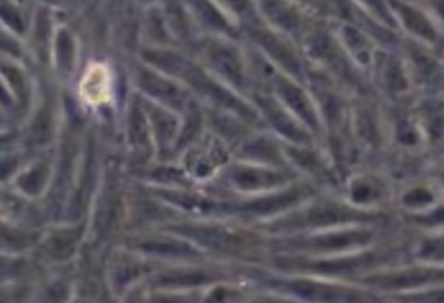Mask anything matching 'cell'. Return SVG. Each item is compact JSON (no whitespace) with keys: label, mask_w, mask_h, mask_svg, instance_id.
<instances>
[{"label":"cell","mask_w":444,"mask_h":303,"mask_svg":"<svg viewBox=\"0 0 444 303\" xmlns=\"http://www.w3.org/2000/svg\"><path fill=\"white\" fill-rule=\"evenodd\" d=\"M437 276H439L437 272H431V271H412V272L393 274L390 277H379V280L373 281V282L387 289L411 288V287H417L425 282H429Z\"/></svg>","instance_id":"14"},{"label":"cell","mask_w":444,"mask_h":303,"mask_svg":"<svg viewBox=\"0 0 444 303\" xmlns=\"http://www.w3.org/2000/svg\"><path fill=\"white\" fill-rule=\"evenodd\" d=\"M388 1L392 8L398 12V15L401 17L403 23L409 31L429 41L435 38V31L433 25L420 11H417L416 8L409 7L406 3L398 1V0H388Z\"/></svg>","instance_id":"9"},{"label":"cell","mask_w":444,"mask_h":303,"mask_svg":"<svg viewBox=\"0 0 444 303\" xmlns=\"http://www.w3.org/2000/svg\"><path fill=\"white\" fill-rule=\"evenodd\" d=\"M1 15H3V19H4L9 25H12V28H14L15 31H23V21L20 20V17H18V15L16 14L12 8H8L6 4H3V7H1Z\"/></svg>","instance_id":"35"},{"label":"cell","mask_w":444,"mask_h":303,"mask_svg":"<svg viewBox=\"0 0 444 303\" xmlns=\"http://www.w3.org/2000/svg\"><path fill=\"white\" fill-rule=\"evenodd\" d=\"M344 38L348 43V46L352 48V51H354L356 54L359 55V58H361L362 62H366L368 59V50H366V42L364 37L361 36L359 31L353 28L347 26L344 29Z\"/></svg>","instance_id":"26"},{"label":"cell","mask_w":444,"mask_h":303,"mask_svg":"<svg viewBox=\"0 0 444 303\" xmlns=\"http://www.w3.org/2000/svg\"><path fill=\"white\" fill-rule=\"evenodd\" d=\"M263 11L273 23L285 31L299 28V15L285 0H263Z\"/></svg>","instance_id":"12"},{"label":"cell","mask_w":444,"mask_h":303,"mask_svg":"<svg viewBox=\"0 0 444 303\" xmlns=\"http://www.w3.org/2000/svg\"><path fill=\"white\" fill-rule=\"evenodd\" d=\"M352 194L353 199L357 202H368V200H371L373 197H376V196L374 188L371 186H369L366 183L354 185V186H353Z\"/></svg>","instance_id":"32"},{"label":"cell","mask_w":444,"mask_h":303,"mask_svg":"<svg viewBox=\"0 0 444 303\" xmlns=\"http://www.w3.org/2000/svg\"><path fill=\"white\" fill-rule=\"evenodd\" d=\"M262 109L265 110L270 122L275 127L279 133L288 138L290 140L295 143H307L309 138L307 133L302 130H300L299 125H296L291 118L288 117L283 110L280 109L275 102L268 100V98H260Z\"/></svg>","instance_id":"8"},{"label":"cell","mask_w":444,"mask_h":303,"mask_svg":"<svg viewBox=\"0 0 444 303\" xmlns=\"http://www.w3.org/2000/svg\"><path fill=\"white\" fill-rule=\"evenodd\" d=\"M47 174H48V170L46 166L38 165L21 177L18 183L26 194L37 195L42 191V188L46 183Z\"/></svg>","instance_id":"21"},{"label":"cell","mask_w":444,"mask_h":303,"mask_svg":"<svg viewBox=\"0 0 444 303\" xmlns=\"http://www.w3.org/2000/svg\"><path fill=\"white\" fill-rule=\"evenodd\" d=\"M194 7L196 11L201 16L202 21L206 24L207 26L221 31H231V26L224 20V17L221 15V12L207 0H194Z\"/></svg>","instance_id":"18"},{"label":"cell","mask_w":444,"mask_h":303,"mask_svg":"<svg viewBox=\"0 0 444 303\" xmlns=\"http://www.w3.org/2000/svg\"><path fill=\"white\" fill-rule=\"evenodd\" d=\"M368 232H348V233L329 234L313 241V246L317 249L337 250L344 249L352 245L365 243L370 240Z\"/></svg>","instance_id":"15"},{"label":"cell","mask_w":444,"mask_h":303,"mask_svg":"<svg viewBox=\"0 0 444 303\" xmlns=\"http://www.w3.org/2000/svg\"><path fill=\"white\" fill-rule=\"evenodd\" d=\"M301 196H302V194H301V191H299V190H290V191L283 192V194L270 196V197H263V199H260V200L249 202V204H246L245 207H243L241 210H245V212H250V213H254V215H270V213H275V212L291 207L295 202H299Z\"/></svg>","instance_id":"10"},{"label":"cell","mask_w":444,"mask_h":303,"mask_svg":"<svg viewBox=\"0 0 444 303\" xmlns=\"http://www.w3.org/2000/svg\"><path fill=\"white\" fill-rule=\"evenodd\" d=\"M232 180L241 190H258L275 186L283 178L280 174L258 169H240L232 173Z\"/></svg>","instance_id":"11"},{"label":"cell","mask_w":444,"mask_h":303,"mask_svg":"<svg viewBox=\"0 0 444 303\" xmlns=\"http://www.w3.org/2000/svg\"><path fill=\"white\" fill-rule=\"evenodd\" d=\"M205 276L201 273H177L174 276H166L162 279L163 285H196L205 281Z\"/></svg>","instance_id":"28"},{"label":"cell","mask_w":444,"mask_h":303,"mask_svg":"<svg viewBox=\"0 0 444 303\" xmlns=\"http://www.w3.org/2000/svg\"><path fill=\"white\" fill-rule=\"evenodd\" d=\"M208 62L218 73H221L223 78H227L233 86H243L244 78L241 63L232 48L219 45L210 47Z\"/></svg>","instance_id":"6"},{"label":"cell","mask_w":444,"mask_h":303,"mask_svg":"<svg viewBox=\"0 0 444 303\" xmlns=\"http://www.w3.org/2000/svg\"><path fill=\"white\" fill-rule=\"evenodd\" d=\"M130 139L136 145H146L147 141V125L145 117L141 110L134 109L130 115Z\"/></svg>","instance_id":"24"},{"label":"cell","mask_w":444,"mask_h":303,"mask_svg":"<svg viewBox=\"0 0 444 303\" xmlns=\"http://www.w3.org/2000/svg\"><path fill=\"white\" fill-rule=\"evenodd\" d=\"M421 257L430 260H444V240L426 242L421 250Z\"/></svg>","instance_id":"30"},{"label":"cell","mask_w":444,"mask_h":303,"mask_svg":"<svg viewBox=\"0 0 444 303\" xmlns=\"http://www.w3.org/2000/svg\"><path fill=\"white\" fill-rule=\"evenodd\" d=\"M291 290L297 296L304 297L307 299L314 301H339V299H348L351 294L345 293L343 289L329 288L323 287L313 282L307 281H297L291 285Z\"/></svg>","instance_id":"13"},{"label":"cell","mask_w":444,"mask_h":303,"mask_svg":"<svg viewBox=\"0 0 444 303\" xmlns=\"http://www.w3.org/2000/svg\"><path fill=\"white\" fill-rule=\"evenodd\" d=\"M80 234H81V229L67 230V232L56 234L47 243L48 254L55 259L68 257L75 251Z\"/></svg>","instance_id":"16"},{"label":"cell","mask_w":444,"mask_h":303,"mask_svg":"<svg viewBox=\"0 0 444 303\" xmlns=\"http://www.w3.org/2000/svg\"><path fill=\"white\" fill-rule=\"evenodd\" d=\"M275 86L278 93L280 94L284 102L305 123L315 130L317 128V117H315L314 110L312 108V103L309 102V98L300 89L299 86H295L293 83L283 78H276Z\"/></svg>","instance_id":"5"},{"label":"cell","mask_w":444,"mask_h":303,"mask_svg":"<svg viewBox=\"0 0 444 303\" xmlns=\"http://www.w3.org/2000/svg\"><path fill=\"white\" fill-rule=\"evenodd\" d=\"M309 51L310 54L329 63L340 62V58L337 54V47L332 43V41L323 36V34H317L314 37L309 39Z\"/></svg>","instance_id":"19"},{"label":"cell","mask_w":444,"mask_h":303,"mask_svg":"<svg viewBox=\"0 0 444 303\" xmlns=\"http://www.w3.org/2000/svg\"><path fill=\"white\" fill-rule=\"evenodd\" d=\"M145 58L147 62L153 63L154 66H157L158 68L167 72L169 75L183 78L194 89H197L204 96H206L210 100L222 105L224 108L233 110L241 117L248 118L250 120L255 118L253 111L243 102L238 101L233 94L223 89L222 86H218L194 64L188 62L180 55L169 51H147L145 53Z\"/></svg>","instance_id":"1"},{"label":"cell","mask_w":444,"mask_h":303,"mask_svg":"<svg viewBox=\"0 0 444 303\" xmlns=\"http://www.w3.org/2000/svg\"><path fill=\"white\" fill-rule=\"evenodd\" d=\"M146 251H150L154 254L159 255H193L196 254L194 250H191L189 246L179 242H147L144 245Z\"/></svg>","instance_id":"23"},{"label":"cell","mask_w":444,"mask_h":303,"mask_svg":"<svg viewBox=\"0 0 444 303\" xmlns=\"http://www.w3.org/2000/svg\"><path fill=\"white\" fill-rule=\"evenodd\" d=\"M163 197L167 199L169 202H175L177 205L183 207L185 210L191 212H208L213 208V204L207 202L205 199L191 194H183V192H164Z\"/></svg>","instance_id":"20"},{"label":"cell","mask_w":444,"mask_h":303,"mask_svg":"<svg viewBox=\"0 0 444 303\" xmlns=\"http://www.w3.org/2000/svg\"><path fill=\"white\" fill-rule=\"evenodd\" d=\"M404 202L408 205H413V207H418V205H425V204H429L430 202H433V196L426 192L425 190H414L412 192L406 195L404 197Z\"/></svg>","instance_id":"33"},{"label":"cell","mask_w":444,"mask_h":303,"mask_svg":"<svg viewBox=\"0 0 444 303\" xmlns=\"http://www.w3.org/2000/svg\"><path fill=\"white\" fill-rule=\"evenodd\" d=\"M254 39L275 62L279 63L290 73L295 76L301 75V64L297 56L292 51L291 47L282 39L278 38L273 33L265 31H254Z\"/></svg>","instance_id":"4"},{"label":"cell","mask_w":444,"mask_h":303,"mask_svg":"<svg viewBox=\"0 0 444 303\" xmlns=\"http://www.w3.org/2000/svg\"><path fill=\"white\" fill-rule=\"evenodd\" d=\"M365 6H368L374 14L379 16L382 19L383 21H386L390 25H393V20L391 17V14L388 12L387 7L384 6L383 0H361Z\"/></svg>","instance_id":"31"},{"label":"cell","mask_w":444,"mask_h":303,"mask_svg":"<svg viewBox=\"0 0 444 303\" xmlns=\"http://www.w3.org/2000/svg\"><path fill=\"white\" fill-rule=\"evenodd\" d=\"M428 119H429V130L431 138L434 140H439V139L444 138L443 103L431 105V108L428 111Z\"/></svg>","instance_id":"25"},{"label":"cell","mask_w":444,"mask_h":303,"mask_svg":"<svg viewBox=\"0 0 444 303\" xmlns=\"http://www.w3.org/2000/svg\"><path fill=\"white\" fill-rule=\"evenodd\" d=\"M230 6L231 9H233L238 15L249 17L252 15V4L249 0H224Z\"/></svg>","instance_id":"34"},{"label":"cell","mask_w":444,"mask_h":303,"mask_svg":"<svg viewBox=\"0 0 444 303\" xmlns=\"http://www.w3.org/2000/svg\"><path fill=\"white\" fill-rule=\"evenodd\" d=\"M366 218H369L366 215L357 210H349L344 205L335 202H324L315 205L314 208L307 213V221L315 226L334 225Z\"/></svg>","instance_id":"7"},{"label":"cell","mask_w":444,"mask_h":303,"mask_svg":"<svg viewBox=\"0 0 444 303\" xmlns=\"http://www.w3.org/2000/svg\"><path fill=\"white\" fill-rule=\"evenodd\" d=\"M154 125H155V131L161 147L169 145V141L172 140V138L175 136L176 131V120L172 115H169V113H164L162 110H154L152 113Z\"/></svg>","instance_id":"17"},{"label":"cell","mask_w":444,"mask_h":303,"mask_svg":"<svg viewBox=\"0 0 444 303\" xmlns=\"http://www.w3.org/2000/svg\"><path fill=\"white\" fill-rule=\"evenodd\" d=\"M58 56L59 62L64 70H69L72 67V59H73V46L70 38L65 33H62L58 39Z\"/></svg>","instance_id":"27"},{"label":"cell","mask_w":444,"mask_h":303,"mask_svg":"<svg viewBox=\"0 0 444 303\" xmlns=\"http://www.w3.org/2000/svg\"><path fill=\"white\" fill-rule=\"evenodd\" d=\"M138 84L146 93L150 94L159 101L164 102L174 109H191L193 106L189 97L176 84L162 78L159 75H155L150 71H139Z\"/></svg>","instance_id":"2"},{"label":"cell","mask_w":444,"mask_h":303,"mask_svg":"<svg viewBox=\"0 0 444 303\" xmlns=\"http://www.w3.org/2000/svg\"><path fill=\"white\" fill-rule=\"evenodd\" d=\"M176 232L191 237L206 247L219 251H235L243 246L241 235L219 226H181Z\"/></svg>","instance_id":"3"},{"label":"cell","mask_w":444,"mask_h":303,"mask_svg":"<svg viewBox=\"0 0 444 303\" xmlns=\"http://www.w3.org/2000/svg\"><path fill=\"white\" fill-rule=\"evenodd\" d=\"M386 78H387L388 86L393 91H403L406 88V78H404L398 62L390 63L387 72H386Z\"/></svg>","instance_id":"29"},{"label":"cell","mask_w":444,"mask_h":303,"mask_svg":"<svg viewBox=\"0 0 444 303\" xmlns=\"http://www.w3.org/2000/svg\"><path fill=\"white\" fill-rule=\"evenodd\" d=\"M369 260H371V257H353V259H344L339 262H329V263H319L315 265L318 271L327 273H343L349 272L359 269L360 267H365L368 265Z\"/></svg>","instance_id":"22"}]
</instances>
